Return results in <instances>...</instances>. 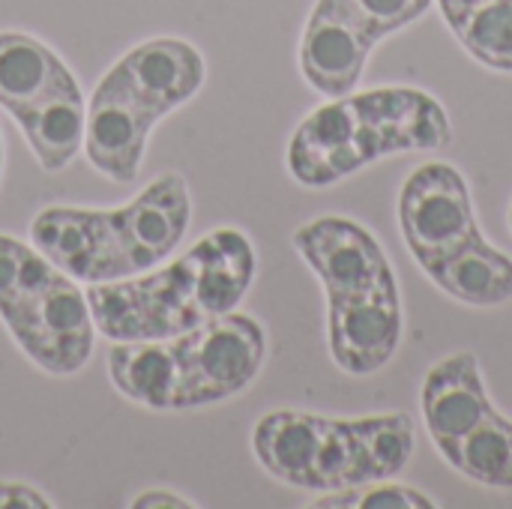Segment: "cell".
I'll return each mask as SVG.
<instances>
[{
	"mask_svg": "<svg viewBox=\"0 0 512 509\" xmlns=\"http://www.w3.org/2000/svg\"><path fill=\"white\" fill-rule=\"evenodd\" d=\"M402 324L399 285L327 300V345L333 363L360 378L381 372L399 351Z\"/></svg>",
	"mask_w": 512,
	"mask_h": 509,
	"instance_id": "11",
	"label": "cell"
},
{
	"mask_svg": "<svg viewBox=\"0 0 512 509\" xmlns=\"http://www.w3.org/2000/svg\"><path fill=\"white\" fill-rule=\"evenodd\" d=\"M447 24L483 66L512 72V0H474Z\"/></svg>",
	"mask_w": 512,
	"mask_h": 509,
	"instance_id": "16",
	"label": "cell"
},
{
	"mask_svg": "<svg viewBox=\"0 0 512 509\" xmlns=\"http://www.w3.org/2000/svg\"><path fill=\"white\" fill-rule=\"evenodd\" d=\"M0 108L39 168L63 171L84 147L87 102L63 57L24 30H0Z\"/></svg>",
	"mask_w": 512,
	"mask_h": 509,
	"instance_id": "8",
	"label": "cell"
},
{
	"mask_svg": "<svg viewBox=\"0 0 512 509\" xmlns=\"http://www.w3.org/2000/svg\"><path fill=\"white\" fill-rule=\"evenodd\" d=\"M258 270L252 240L240 228H213L192 249L159 267L87 285L96 336L114 342H156L234 312Z\"/></svg>",
	"mask_w": 512,
	"mask_h": 509,
	"instance_id": "1",
	"label": "cell"
},
{
	"mask_svg": "<svg viewBox=\"0 0 512 509\" xmlns=\"http://www.w3.org/2000/svg\"><path fill=\"white\" fill-rule=\"evenodd\" d=\"M399 228L423 270L471 240L480 225L459 168L450 162L420 165L399 192Z\"/></svg>",
	"mask_w": 512,
	"mask_h": 509,
	"instance_id": "9",
	"label": "cell"
},
{
	"mask_svg": "<svg viewBox=\"0 0 512 509\" xmlns=\"http://www.w3.org/2000/svg\"><path fill=\"white\" fill-rule=\"evenodd\" d=\"M447 462L480 486L512 489V420L492 408L459 441Z\"/></svg>",
	"mask_w": 512,
	"mask_h": 509,
	"instance_id": "15",
	"label": "cell"
},
{
	"mask_svg": "<svg viewBox=\"0 0 512 509\" xmlns=\"http://www.w3.org/2000/svg\"><path fill=\"white\" fill-rule=\"evenodd\" d=\"M318 3L354 21L375 42L420 21L432 6V0H318Z\"/></svg>",
	"mask_w": 512,
	"mask_h": 509,
	"instance_id": "17",
	"label": "cell"
},
{
	"mask_svg": "<svg viewBox=\"0 0 512 509\" xmlns=\"http://www.w3.org/2000/svg\"><path fill=\"white\" fill-rule=\"evenodd\" d=\"M252 453L279 483L330 495L399 477L414 456V423L408 414L345 420L273 411L255 423Z\"/></svg>",
	"mask_w": 512,
	"mask_h": 509,
	"instance_id": "5",
	"label": "cell"
},
{
	"mask_svg": "<svg viewBox=\"0 0 512 509\" xmlns=\"http://www.w3.org/2000/svg\"><path fill=\"white\" fill-rule=\"evenodd\" d=\"M294 249L321 279L327 300L393 288L396 273L387 252L354 219L321 216L294 231Z\"/></svg>",
	"mask_w": 512,
	"mask_h": 509,
	"instance_id": "10",
	"label": "cell"
},
{
	"mask_svg": "<svg viewBox=\"0 0 512 509\" xmlns=\"http://www.w3.org/2000/svg\"><path fill=\"white\" fill-rule=\"evenodd\" d=\"M132 507L135 509H141V507L144 509H153V507L189 509V507H195V504H192V501H183V498H177L174 492H144L141 498H135V501H132Z\"/></svg>",
	"mask_w": 512,
	"mask_h": 509,
	"instance_id": "20",
	"label": "cell"
},
{
	"mask_svg": "<svg viewBox=\"0 0 512 509\" xmlns=\"http://www.w3.org/2000/svg\"><path fill=\"white\" fill-rule=\"evenodd\" d=\"M426 276L444 294L468 306H504L512 300V258L495 249L483 231L465 240L444 261L426 267Z\"/></svg>",
	"mask_w": 512,
	"mask_h": 509,
	"instance_id": "14",
	"label": "cell"
},
{
	"mask_svg": "<svg viewBox=\"0 0 512 509\" xmlns=\"http://www.w3.org/2000/svg\"><path fill=\"white\" fill-rule=\"evenodd\" d=\"M0 321L45 375H78L96 342L84 288L36 246L0 234Z\"/></svg>",
	"mask_w": 512,
	"mask_h": 509,
	"instance_id": "7",
	"label": "cell"
},
{
	"mask_svg": "<svg viewBox=\"0 0 512 509\" xmlns=\"http://www.w3.org/2000/svg\"><path fill=\"white\" fill-rule=\"evenodd\" d=\"M267 360L264 327L228 312L156 342H114L108 378L147 411H192L243 393Z\"/></svg>",
	"mask_w": 512,
	"mask_h": 509,
	"instance_id": "3",
	"label": "cell"
},
{
	"mask_svg": "<svg viewBox=\"0 0 512 509\" xmlns=\"http://www.w3.org/2000/svg\"><path fill=\"white\" fill-rule=\"evenodd\" d=\"M204 81V54L180 36H156L129 48L87 102V162L111 183H135L153 126L195 99Z\"/></svg>",
	"mask_w": 512,
	"mask_h": 509,
	"instance_id": "6",
	"label": "cell"
},
{
	"mask_svg": "<svg viewBox=\"0 0 512 509\" xmlns=\"http://www.w3.org/2000/svg\"><path fill=\"white\" fill-rule=\"evenodd\" d=\"M51 501L24 483H0V509H48Z\"/></svg>",
	"mask_w": 512,
	"mask_h": 509,
	"instance_id": "19",
	"label": "cell"
},
{
	"mask_svg": "<svg viewBox=\"0 0 512 509\" xmlns=\"http://www.w3.org/2000/svg\"><path fill=\"white\" fill-rule=\"evenodd\" d=\"M453 138L444 105L417 87L345 93L315 108L288 141V171L300 186H333L369 162L411 150H441Z\"/></svg>",
	"mask_w": 512,
	"mask_h": 509,
	"instance_id": "4",
	"label": "cell"
},
{
	"mask_svg": "<svg viewBox=\"0 0 512 509\" xmlns=\"http://www.w3.org/2000/svg\"><path fill=\"white\" fill-rule=\"evenodd\" d=\"M378 42L345 15L315 3L300 39V72L318 93L336 99L351 93Z\"/></svg>",
	"mask_w": 512,
	"mask_h": 509,
	"instance_id": "13",
	"label": "cell"
},
{
	"mask_svg": "<svg viewBox=\"0 0 512 509\" xmlns=\"http://www.w3.org/2000/svg\"><path fill=\"white\" fill-rule=\"evenodd\" d=\"M420 399L426 429L444 459H450L459 441L495 408L486 393L480 360L468 351L432 366Z\"/></svg>",
	"mask_w": 512,
	"mask_h": 509,
	"instance_id": "12",
	"label": "cell"
},
{
	"mask_svg": "<svg viewBox=\"0 0 512 509\" xmlns=\"http://www.w3.org/2000/svg\"><path fill=\"white\" fill-rule=\"evenodd\" d=\"M510 231H512V204H510Z\"/></svg>",
	"mask_w": 512,
	"mask_h": 509,
	"instance_id": "23",
	"label": "cell"
},
{
	"mask_svg": "<svg viewBox=\"0 0 512 509\" xmlns=\"http://www.w3.org/2000/svg\"><path fill=\"white\" fill-rule=\"evenodd\" d=\"M468 3H474V0H438V6H441V15H444V21H450L453 15H459Z\"/></svg>",
	"mask_w": 512,
	"mask_h": 509,
	"instance_id": "21",
	"label": "cell"
},
{
	"mask_svg": "<svg viewBox=\"0 0 512 509\" xmlns=\"http://www.w3.org/2000/svg\"><path fill=\"white\" fill-rule=\"evenodd\" d=\"M192 222L180 174L147 183L123 207H45L30 222V246L84 285L141 276L177 252Z\"/></svg>",
	"mask_w": 512,
	"mask_h": 509,
	"instance_id": "2",
	"label": "cell"
},
{
	"mask_svg": "<svg viewBox=\"0 0 512 509\" xmlns=\"http://www.w3.org/2000/svg\"><path fill=\"white\" fill-rule=\"evenodd\" d=\"M0 174H3V138H0Z\"/></svg>",
	"mask_w": 512,
	"mask_h": 509,
	"instance_id": "22",
	"label": "cell"
},
{
	"mask_svg": "<svg viewBox=\"0 0 512 509\" xmlns=\"http://www.w3.org/2000/svg\"><path fill=\"white\" fill-rule=\"evenodd\" d=\"M312 507L318 509H438V504L411 489V486H396V483H369V486H357V489H345V492H330L324 498H318Z\"/></svg>",
	"mask_w": 512,
	"mask_h": 509,
	"instance_id": "18",
	"label": "cell"
}]
</instances>
